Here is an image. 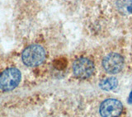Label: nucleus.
<instances>
[{
	"label": "nucleus",
	"mask_w": 132,
	"mask_h": 117,
	"mask_svg": "<svg viewBox=\"0 0 132 117\" xmlns=\"http://www.w3.org/2000/svg\"><path fill=\"white\" fill-rule=\"evenodd\" d=\"M45 56L46 53L41 45H32L24 49L22 54V60L28 67H36L45 61Z\"/></svg>",
	"instance_id": "f257e3e1"
},
{
	"label": "nucleus",
	"mask_w": 132,
	"mask_h": 117,
	"mask_svg": "<svg viewBox=\"0 0 132 117\" xmlns=\"http://www.w3.org/2000/svg\"><path fill=\"white\" fill-rule=\"evenodd\" d=\"M73 71L74 75L78 78H88L94 73V64L88 58H79L74 61Z\"/></svg>",
	"instance_id": "7ed1b4c3"
},
{
	"label": "nucleus",
	"mask_w": 132,
	"mask_h": 117,
	"mask_svg": "<svg viewBox=\"0 0 132 117\" xmlns=\"http://www.w3.org/2000/svg\"><path fill=\"white\" fill-rule=\"evenodd\" d=\"M22 79L21 72L16 68H8L0 74V89L3 91L13 90Z\"/></svg>",
	"instance_id": "f03ea898"
},
{
	"label": "nucleus",
	"mask_w": 132,
	"mask_h": 117,
	"mask_svg": "<svg viewBox=\"0 0 132 117\" xmlns=\"http://www.w3.org/2000/svg\"><path fill=\"white\" fill-rule=\"evenodd\" d=\"M118 82L117 79L115 78H106L104 80H102L100 82V87L103 90L106 91H111L115 89L117 87Z\"/></svg>",
	"instance_id": "0eeeda50"
},
{
	"label": "nucleus",
	"mask_w": 132,
	"mask_h": 117,
	"mask_svg": "<svg viewBox=\"0 0 132 117\" xmlns=\"http://www.w3.org/2000/svg\"><path fill=\"white\" fill-rule=\"evenodd\" d=\"M102 67L106 72L111 74H116L121 72L124 67L123 57L117 53L107 55L102 61Z\"/></svg>",
	"instance_id": "20e7f679"
},
{
	"label": "nucleus",
	"mask_w": 132,
	"mask_h": 117,
	"mask_svg": "<svg viewBox=\"0 0 132 117\" xmlns=\"http://www.w3.org/2000/svg\"><path fill=\"white\" fill-rule=\"evenodd\" d=\"M123 111L122 103L117 99L110 98L105 100L101 104L100 106V113L102 116L111 117V116H118Z\"/></svg>",
	"instance_id": "39448f33"
},
{
	"label": "nucleus",
	"mask_w": 132,
	"mask_h": 117,
	"mask_svg": "<svg viewBox=\"0 0 132 117\" xmlns=\"http://www.w3.org/2000/svg\"><path fill=\"white\" fill-rule=\"evenodd\" d=\"M117 6L122 13H132V0H117Z\"/></svg>",
	"instance_id": "423d86ee"
},
{
	"label": "nucleus",
	"mask_w": 132,
	"mask_h": 117,
	"mask_svg": "<svg viewBox=\"0 0 132 117\" xmlns=\"http://www.w3.org/2000/svg\"><path fill=\"white\" fill-rule=\"evenodd\" d=\"M66 64H67V62L64 60V58H60V60H56L55 62V68L58 69H64Z\"/></svg>",
	"instance_id": "6e6552de"
}]
</instances>
